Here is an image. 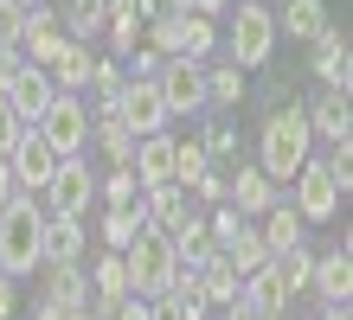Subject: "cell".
<instances>
[{
    "instance_id": "3",
    "label": "cell",
    "mask_w": 353,
    "mask_h": 320,
    "mask_svg": "<svg viewBox=\"0 0 353 320\" xmlns=\"http://www.w3.org/2000/svg\"><path fill=\"white\" fill-rule=\"evenodd\" d=\"M39 231H46L39 199H13L7 211H0V275H7V282L39 269Z\"/></svg>"
},
{
    "instance_id": "38",
    "label": "cell",
    "mask_w": 353,
    "mask_h": 320,
    "mask_svg": "<svg viewBox=\"0 0 353 320\" xmlns=\"http://www.w3.org/2000/svg\"><path fill=\"white\" fill-rule=\"evenodd\" d=\"M154 71H161V58L148 45H135V77H154Z\"/></svg>"
},
{
    "instance_id": "16",
    "label": "cell",
    "mask_w": 353,
    "mask_h": 320,
    "mask_svg": "<svg viewBox=\"0 0 353 320\" xmlns=\"http://www.w3.org/2000/svg\"><path fill=\"white\" fill-rule=\"evenodd\" d=\"M225 205H232L238 218H263V211L276 205V186H270L257 167H238V173L225 180Z\"/></svg>"
},
{
    "instance_id": "5",
    "label": "cell",
    "mask_w": 353,
    "mask_h": 320,
    "mask_svg": "<svg viewBox=\"0 0 353 320\" xmlns=\"http://www.w3.org/2000/svg\"><path fill=\"white\" fill-rule=\"evenodd\" d=\"M232 64L238 71H257V64H270V52H276V13L263 7V0H238L232 13Z\"/></svg>"
},
{
    "instance_id": "20",
    "label": "cell",
    "mask_w": 353,
    "mask_h": 320,
    "mask_svg": "<svg viewBox=\"0 0 353 320\" xmlns=\"http://www.w3.org/2000/svg\"><path fill=\"white\" fill-rule=\"evenodd\" d=\"M302 116H308V135H321L327 147L353 141V109H347V96H334V90H327L315 109H302Z\"/></svg>"
},
{
    "instance_id": "1",
    "label": "cell",
    "mask_w": 353,
    "mask_h": 320,
    "mask_svg": "<svg viewBox=\"0 0 353 320\" xmlns=\"http://www.w3.org/2000/svg\"><path fill=\"white\" fill-rule=\"evenodd\" d=\"M315 160V135H308V116L289 103V109H270L263 128H257V173L270 186H289L296 180V167Z\"/></svg>"
},
{
    "instance_id": "45",
    "label": "cell",
    "mask_w": 353,
    "mask_h": 320,
    "mask_svg": "<svg viewBox=\"0 0 353 320\" xmlns=\"http://www.w3.org/2000/svg\"><path fill=\"white\" fill-rule=\"evenodd\" d=\"M283 320H289V314H283Z\"/></svg>"
},
{
    "instance_id": "6",
    "label": "cell",
    "mask_w": 353,
    "mask_h": 320,
    "mask_svg": "<svg viewBox=\"0 0 353 320\" xmlns=\"http://www.w3.org/2000/svg\"><path fill=\"white\" fill-rule=\"evenodd\" d=\"M90 199H97V173L84 160H58V173L39 192V211H46V218H84Z\"/></svg>"
},
{
    "instance_id": "41",
    "label": "cell",
    "mask_w": 353,
    "mask_h": 320,
    "mask_svg": "<svg viewBox=\"0 0 353 320\" xmlns=\"http://www.w3.org/2000/svg\"><path fill=\"white\" fill-rule=\"evenodd\" d=\"M7 314H13V282L0 275V320H7Z\"/></svg>"
},
{
    "instance_id": "19",
    "label": "cell",
    "mask_w": 353,
    "mask_h": 320,
    "mask_svg": "<svg viewBox=\"0 0 353 320\" xmlns=\"http://www.w3.org/2000/svg\"><path fill=\"white\" fill-rule=\"evenodd\" d=\"M141 218H148V231L174 237L193 211H186V192H180V186H148V192H141Z\"/></svg>"
},
{
    "instance_id": "15",
    "label": "cell",
    "mask_w": 353,
    "mask_h": 320,
    "mask_svg": "<svg viewBox=\"0 0 353 320\" xmlns=\"http://www.w3.org/2000/svg\"><path fill=\"white\" fill-rule=\"evenodd\" d=\"M315 77H321L334 96H347V90H353V52H347L341 26H327V32L315 39Z\"/></svg>"
},
{
    "instance_id": "7",
    "label": "cell",
    "mask_w": 353,
    "mask_h": 320,
    "mask_svg": "<svg viewBox=\"0 0 353 320\" xmlns=\"http://www.w3.org/2000/svg\"><path fill=\"white\" fill-rule=\"evenodd\" d=\"M199 71H205V64H193V58H161L154 96H161V109H168V122L205 109V77H199Z\"/></svg>"
},
{
    "instance_id": "14",
    "label": "cell",
    "mask_w": 353,
    "mask_h": 320,
    "mask_svg": "<svg viewBox=\"0 0 353 320\" xmlns=\"http://www.w3.org/2000/svg\"><path fill=\"white\" fill-rule=\"evenodd\" d=\"M308 288H321V301H327V308H347V295H353V250H347V237L327 250V256H315V275H308Z\"/></svg>"
},
{
    "instance_id": "42",
    "label": "cell",
    "mask_w": 353,
    "mask_h": 320,
    "mask_svg": "<svg viewBox=\"0 0 353 320\" xmlns=\"http://www.w3.org/2000/svg\"><path fill=\"white\" fill-rule=\"evenodd\" d=\"M19 64V45H0V71H13Z\"/></svg>"
},
{
    "instance_id": "25",
    "label": "cell",
    "mask_w": 353,
    "mask_h": 320,
    "mask_svg": "<svg viewBox=\"0 0 353 320\" xmlns=\"http://www.w3.org/2000/svg\"><path fill=\"white\" fill-rule=\"evenodd\" d=\"M90 64H97V58H90V45H77V39H71V45L58 52V64H52L46 77H52V90H65V96H84V83H90Z\"/></svg>"
},
{
    "instance_id": "44",
    "label": "cell",
    "mask_w": 353,
    "mask_h": 320,
    "mask_svg": "<svg viewBox=\"0 0 353 320\" xmlns=\"http://www.w3.org/2000/svg\"><path fill=\"white\" fill-rule=\"evenodd\" d=\"M19 7H39V0H19Z\"/></svg>"
},
{
    "instance_id": "8",
    "label": "cell",
    "mask_w": 353,
    "mask_h": 320,
    "mask_svg": "<svg viewBox=\"0 0 353 320\" xmlns=\"http://www.w3.org/2000/svg\"><path fill=\"white\" fill-rule=\"evenodd\" d=\"M0 96H7V109L19 116V128H32L39 116H46V103H52L58 90H52V77L39 71V64H26V58H19L13 71H0Z\"/></svg>"
},
{
    "instance_id": "18",
    "label": "cell",
    "mask_w": 353,
    "mask_h": 320,
    "mask_svg": "<svg viewBox=\"0 0 353 320\" xmlns=\"http://www.w3.org/2000/svg\"><path fill=\"white\" fill-rule=\"evenodd\" d=\"M141 26H148V7H141V0H110V13H103V39H110V52H129L135 58Z\"/></svg>"
},
{
    "instance_id": "28",
    "label": "cell",
    "mask_w": 353,
    "mask_h": 320,
    "mask_svg": "<svg viewBox=\"0 0 353 320\" xmlns=\"http://www.w3.org/2000/svg\"><path fill=\"white\" fill-rule=\"evenodd\" d=\"M103 13H110V0H71L58 26H65V39H77V45H84V39L103 32Z\"/></svg>"
},
{
    "instance_id": "31",
    "label": "cell",
    "mask_w": 353,
    "mask_h": 320,
    "mask_svg": "<svg viewBox=\"0 0 353 320\" xmlns=\"http://www.w3.org/2000/svg\"><path fill=\"white\" fill-rule=\"evenodd\" d=\"M122 83H129V71H122L116 58H97L84 90H97V103H103V109H116V103H122Z\"/></svg>"
},
{
    "instance_id": "43",
    "label": "cell",
    "mask_w": 353,
    "mask_h": 320,
    "mask_svg": "<svg viewBox=\"0 0 353 320\" xmlns=\"http://www.w3.org/2000/svg\"><path fill=\"white\" fill-rule=\"evenodd\" d=\"M321 320H353V314H347V308H327V314H321Z\"/></svg>"
},
{
    "instance_id": "39",
    "label": "cell",
    "mask_w": 353,
    "mask_h": 320,
    "mask_svg": "<svg viewBox=\"0 0 353 320\" xmlns=\"http://www.w3.org/2000/svg\"><path fill=\"white\" fill-rule=\"evenodd\" d=\"M148 320H180V308L168 301V295H161V301H148Z\"/></svg>"
},
{
    "instance_id": "11",
    "label": "cell",
    "mask_w": 353,
    "mask_h": 320,
    "mask_svg": "<svg viewBox=\"0 0 353 320\" xmlns=\"http://www.w3.org/2000/svg\"><path fill=\"white\" fill-rule=\"evenodd\" d=\"M116 116H122V128H129L135 141L141 135H168V109H161V96H154V77H129L122 83Z\"/></svg>"
},
{
    "instance_id": "33",
    "label": "cell",
    "mask_w": 353,
    "mask_h": 320,
    "mask_svg": "<svg viewBox=\"0 0 353 320\" xmlns=\"http://www.w3.org/2000/svg\"><path fill=\"white\" fill-rule=\"evenodd\" d=\"M97 192L110 199V211H129V205H141V186H135V173H129V167L103 173V180H97Z\"/></svg>"
},
{
    "instance_id": "10",
    "label": "cell",
    "mask_w": 353,
    "mask_h": 320,
    "mask_svg": "<svg viewBox=\"0 0 353 320\" xmlns=\"http://www.w3.org/2000/svg\"><path fill=\"white\" fill-rule=\"evenodd\" d=\"M7 173H13V186L26 192V199H39V192H46V180L58 173V154L32 135V128H19V141L7 147Z\"/></svg>"
},
{
    "instance_id": "23",
    "label": "cell",
    "mask_w": 353,
    "mask_h": 320,
    "mask_svg": "<svg viewBox=\"0 0 353 320\" xmlns=\"http://www.w3.org/2000/svg\"><path fill=\"white\" fill-rule=\"evenodd\" d=\"M193 282H199V295H205V308H212V301H219V308H232L238 295H244V275H238L232 263H225V256L199 263V269H193Z\"/></svg>"
},
{
    "instance_id": "34",
    "label": "cell",
    "mask_w": 353,
    "mask_h": 320,
    "mask_svg": "<svg viewBox=\"0 0 353 320\" xmlns=\"http://www.w3.org/2000/svg\"><path fill=\"white\" fill-rule=\"evenodd\" d=\"M276 269H283L289 295H302V288H308V275H315V256H308V250H289V256H276Z\"/></svg>"
},
{
    "instance_id": "26",
    "label": "cell",
    "mask_w": 353,
    "mask_h": 320,
    "mask_svg": "<svg viewBox=\"0 0 353 320\" xmlns=\"http://www.w3.org/2000/svg\"><path fill=\"white\" fill-rule=\"evenodd\" d=\"M219 256H225V263H232L238 275H251V269H263V263H270V250H263V237H257V224H251V218H244L232 237L219 244Z\"/></svg>"
},
{
    "instance_id": "35",
    "label": "cell",
    "mask_w": 353,
    "mask_h": 320,
    "mask_svg": "<svg viewBox=\"0 0 353 320\" xmlns=\"http://www.w3.org/2000/svg\"><path fill=\"white\" fill-rule=\"evenodd\" d=\"M199 147H205V160H238V135H232L225 122H212V128H205V135H199Z\"/></svg>"
},
{
    "instance_id": "37",
    "label": "cell",
    "mask_w": 353,
    "mask_h": 320,
    "mask_svg": "<svg viewBox=\"0 0 353 320\" xmlns=\"http://www.w3.org/2000/svg\"><path fill=\"white\" fill-rule=\"evenodd\" d=\"M13 141H19V116L7 109V96H0V154H7Z\"/></svg>"
},
{
    "instance_id": "17",
    "label": "cell",
    "mask_w": 353,
    "mask_h": 320,
    "mask_svg": "<svg viewBox=\"0 0 353 320\" xmlns=\"http://www.w3.org/2000/svg\"><path fill=\"white\" fill-rule=\"evenodd\" d=\"M302 231H308V224H302V211H296V205H283V199L257 218V237H263V250H270V256L302 250Z\"/></svg>"
},
{
    "instance_id": "24",
    "label": "cell",
    "mask_w": 353,
    "mask_h": 320,
    "mask_svg": "<svg viewBox=\"0 0 353 320\" xmlns=\"http://www.w3.org/2000/svg\"><path fill=\"white\" fill-rule=\"evenodd\" d=\"M276 32H289V39H315L327 32V7L321 0H283V13H276Z\"/></svg>"
},
{
    "instance_id": "2",
    "label": "cell",
    "mask_w": 353,
    "mask_h": 320,
    "mask_svg": "<svg viewBox=\"0 0 353 320\" xmlns=\"http://www.w3.org/2000/svg\"><path fill=\"white\" fill-rule=\"evenodd\" d=\"M122 269H129L135 301H161V295H174V282H180V256H174V244L161 237V231H141V237L122 250Z\"/></svg>"
},
{
    "instance_id": "21",
    "label": "cell",
    "mask_w": 353,
    "mask_h": 320,
    "mask_svg": "<svg viewBox=\"0 0 353 320\" xmlns=\"http://www.w3.org/2000/svg\"><path fill=\"white\" fill-rule=\"evenodd\" d=\"M90 308H110V301H122L129 295V269H122V250H103L97 263H90Z\"/></svg>"
},
{
    "instance_id": "29",
    "label": "cell",
    "mask_w": 353,
    "mask_h": 320,
    "mask_svg": "<svg viewBox=\"0 0 353 320\" xmlns=\"http://www.w3.org/2000/svg\"><path fill=\"white\" fill-rule=\"evenodd\" d=\"M205 173H212V160H205V147H199V135H186V141H174V186L186 192V186H199Z\"/></svg>"
},
{
    "instance_id": "9",
    "label": "cell",
    "mask_w": 353,
    "mask_h": 320,
    "mask_svg": "<svg viewBox=\"0 0 353 320\" xmlns=\"http://www.w3.org/2000/svg\"><path fill=\"white\" fill-rule=\"evenodd\" d=\"M289 186H296V211H302V224H334V218H341V186H334V173H327L321 160H302Z\"/></svg>"
},
{
    "instance_id": "12",
    "label": "cell",
    "mask_w": 353,
    "mask_h": 320,
    "mask_svg": "<svg viewBox=\"0 0 353 320\" xmlns=\"http://www.w3.org/2000/svg\"><path fill=\"white\" fill-rule=\"evenodd\" d=\"M84 263V218H46L39 231V269H65Z\"/></svg>"
},
{
    "instance_id": "32",
    "label": "cell",
    "mask_w": 353,
    "mask_h": 320,
    "mask_svg": "<svg viewBox=\"0 0 353 320\" xmlns=\"http://www.w3.org/2000/svg\"><path fill=\"white\" fill-rule=\"evenodd\" d=\"M141 231H148V218H141V205H129V211H110V218H103V244L110 250H129Z\"/></svg>"
},
{
    "instance_id": "22",
    "label": "cell",
    "mask_w": 353,
    "mask_h": 320,
    "mask_svg": "<svg viewBox=\"0 0 353 320\" xmlns=\"http://www.w3.org/2000/svg\"><path fill=\"white\" fill-rule=\"evenodd\" d=\"M46 308L90 314V282H84V263H65V269H52V282H46Z\"/></svg>"
},
{
    "instance_id": "36",
    "label": "cell",
    "mask_w": 353,
    "mask_h": 320,
    "mask_svg": "<svg viewBox=\"0 0 353 320\" xmlns=\"http://www.w3.org/2000/svg\"><path fill=\"white\" fill-rule=\"evenodd\" d=\"M19 39H26V7L0 0V45H19Z\"/></svg>"
},
{
    "instance_id": "4",
    "label": "cell",
    "mask_w": 353,
    "mask_h": 320,
    "mask_svg": "<svg viewBox=\"0 0 353 320\" xmlns=\"http://www.w3.org/2000/svg\"><path fill=\"white\" fill-rule=\"evenodd\" d=\"M32 135L46 141L58 160H84V147H90V109H84V96H65V90H58L46 103V116L32 122Z\"/></svg>"
},
{
    "instance_id": "13",
    "label": "cell",
    "mask_w": 353,
    "mask_h": 320,
    "mask_svg": "<svg viewBox=\"0 0 353 320\" xmlns=\"http://www.w3.org/2000/svg\"><path fill=\"white\" fill-rule=\"evenodd\" d=\"M129 173H135L141 192L148 186H174V135H141L135 154H129Z\"/></svg>"
},
{
    "instance_id": "40",
    "label": "cell",
    "mask_w": 353,
    "mask_h": 320,
    "mask_svg": "<svg viewBox=\"0 0 353 320\" xmlns=\"http://www.w3.org/2000/svg\"><path fill=\"white\" fill-rule=\"evenodd\" d=\"M32 320H90V314H65V308H39Z\"/></svg>"
},
{
    "instance_id": "27",
    "label": "cell",
    "mask_w": 353,
    "mask_h": 320,
    "mask_svg": "<svg viewBox=\"0 0 353 320\" xmlns=\"http://www.w3.org/2000/svg\"><path fill=\"white\" fill-rule=\"evenodd\" d=\"M205 103H212V109H238V103H244V71H238V64L232 58H225V64H205Z\"/></svg>"
},
{
    "instance_id": "30",
    "label": "cell",
    "mask_w": 353,
    "mask_h": 320,
    "mask_svg": "<svg viewBox=\"0 0 353 320\" xmlns=\"http://www.w3.org/2000/svg\"><path fill=\"white\" fill-rule=\"evenodd\" d=\"M219 45V26L212 19H199V13H186L180 19V58H193V64H205V52Z\"/></svg>"
}]
</instances>
